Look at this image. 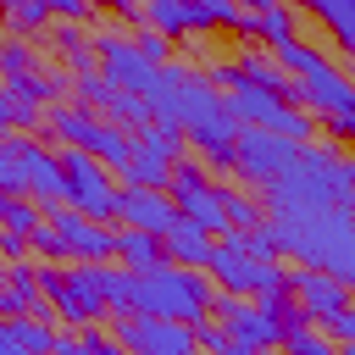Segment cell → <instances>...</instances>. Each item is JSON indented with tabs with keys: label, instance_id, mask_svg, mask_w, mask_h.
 I'll use <instances>...</instances> for the list:
<instances>
[{
	"label": "cell",
	"instance_id": "cell-31",
	"mask_svg": "<svg viewBox=\"0 0 355 355\" xmlns=\"http://www.w3.org/2000/svg\"><path fill=\"white\" fill-rule=\"evenodd\" d=\"M78 28H83V22H55V44H61L72 61L83 55V33H78Z\"/></svg>",
	"mask_w": 355,
	"mask_h": 355
},
{
	"label": "cell",
	"instance_id": "cell-30",
	"mask_svg": "<svg viewBox=\"0 0 355 355\" xmlns=\"http://www.w3.org/2000/svg\"><path fill=\"white\" fill-rule=\"evenodd\" d=\"M28 250H33V239H28V233H6V227H0V261H6V266H17Z\"/></svg>",
	"mask_w": 355,
	"mask_h": 355
},
{
	"label": "cell",
	"instance_id": "cell-11",
	"mask_svg": "<svg viewBox=\"0 0 355 355\" xmlns=\"http://www.w3.org/2000/svg\"><path fill=\"white\" fill-rule=\"evenodd\" d=\"M111 338L128 349V355H200L194 344V327L189 322H166V316H116L111 322Z\"/></svg>",
	"mask_w": 355,
	"mask_h": 355
},
{
	"label": "cell",
	"instance_id": "cell-19",
	"mask_svg": "<svg viewBox=\"0 0 355 355\" xmlns=\"http://www.w3.org/2000/svg\"><path fill=\"white\" fill-rule=\"evenodd\" d=\"M305 11H311V17H316V22L355 55V0H311Z\"/></svg>",
	"mask_w": 355,
	"mask_h": 355
},
{
	"label": "cell",
	"instance_id": "cell-33",
	"mask_svg": "<svg viewBox=\"0 0 355 355\" xmlns=\"http://www.w3.org/2000/svg\"><path fill=\"white\" fill-rule=\"evenodd\" d=\"M0 355H33V349H28V344L11 333V322H6V316H0Z\"/></svg>",
	"mask_w": 355,
	"mask_h": 355
},
{
	"label": "cell",
	"instance_id": "cell-17",
	"mask_svg": "<svg viewBox=\"0 0 355 355\" xmlns=\"http://www.w3.org/2000/svg\"><path fill=\"white\" fill-rule=\"evenodd\" d=\"M116 266H128V272H155V266H166V244H161L155 233L116 227Z\"/></svg>",
	"mask_w": 355,
	"mask_h": 355
},
{
	"label": "cell",
	"instance_id": "cell-13",
	"mask_svg": "<svg viewBox=\"0 0 355 355\" xmlns=\"http://www.w3.org/2000/svg\"><path fill=\"white\" fill-rule=\"evenodd\" d=\"M50 227L61 233L67 261H78V266H105V261H116V227L83 216V211H72V205L50 211Z\"/></svg>",
	"mask_w": 355,
	"mask_h": 355
},
{
	"label": "cell",
	"instance_id": "cell-14",
	"mask_svg": "<svg viewBox=\"0 0 355 355\" xmlns=\"http://www.w3.org/2000/svg\"><path fill=\"white\" fill-rule=\"evenodd\" d=\"M288 294L311 322H327V316L349 311V283L338 272H327V266H294L288 272Z\"/></svg>",
	"mask_w": 355,
	"mask_h": 355
},
{
	"label": "cell",
	"instance_id": "cell-41",
	"mask_svg": "<svg viewBox=\"0 0 355 355\" xmlns=\"http://www.w3.org/2000/svg\"><path fill=\"white\" fill-rule=\"evenodd\" d=\"M0 44H6V39H0Z\"/></svg>",
	"mask_w": 355,
	"mask_h": 355
},
{
	"label": "cell",
	"instance_id": "cell-37",
	"mask_svg": "<svg viewBox=\"0 0 355 355\" xmlns=\"http://www.w3.org/2000/svg\"><path fill=\"white\" fill-rule=\"evenodd\" d=\"M239 6H244V11H255V17H261V11H272V6H283V0H239Z\"/></svg>",
	"mask_w": 355,
	"mask_h": 355
},
{
	"label": "cell",
	"instance_id": "cell-22",
	"mask_svg": "<svg viewBox=\"0 0 355 355\" xmlns=\"http://www.w3.org/2000/svg\"><path fill=\"white\" fill-rule=\"evenodd\" d=\"M283 355H344V344H333V338L322 333V322H288Z\"/></svg>",
	"mask_w": 355,
	"mask_h": 355
},
{
	"label": "cell",
	"instance_id": "cell-18",
	"mask_svg": "<svg viewBox=\"0 0 355 355\" xmlns=\"http://www.w3.org/2000/svg\"><path fill=\"white\" fill-rule=\"evenodd\" d=\"M39 72H44V61H39L33 44H22V39H6V44H0V83H6V89L28 83V78H39Z\"/></svg>",
	"mask_w": 355,
	"mask_h": 355
},
{
	"label": "cell",
	"instance_id": "cell-26",
	"mask_svg": "<svg viewBox=\"0 0 355 355\" xmlns=\"http://www.w3.org/2000/svg\"><path fill=\"white\" fill-rule=\"evenodd\" d=\"M194 344H200V355H227V327L216 322V316H205V322H194Z\"/></svg>",
	"mask_w": 355,
	"mask_h": 355
},
{
	"label": "cell",
	"instance_id": "cell-24",
	"mask_svg": "<svg viewBox=\"0 0 355 355\" xmlns=\"http://www.w3.org/2000/svg\"><path fill=\"white\" fill-rule=\"evenodd\" d=\"M222 200H227V227H233V233L261 227V216H266V211H261V200H255V194H244V189H227V183H222Z\"/></svg>",
	"mask_w": 355,
	"mask_h": 355
},
{
	"label": "cell",
	"instance_id": "cell-39",
	"mask_svg": "<svg viewBox=\"0 0 355 355\" xmlns=\"http://www.w3.org/2000/svg\"><path fill=\"white\" fill-rule=\"evenodd\" d=\"M294 6H311V0H294Z\"/></svg>",
	"mask_w": 355,
	"mask_h": 355
},
{
	"label": "cell",
	"instance_id": "cell-25",
	"mask_svg": "<svg viewBox=\"0 0 355 355\" xmlns=\"http://www.w3.org/2000/svg\"><path fill=\"white\" fill-rule=\"evenodd\" d=\"M6 322H11V333H17L33 355H50V349H55V327H50L44 316H6Z\"/></svg>",
	"mask_w": 355,
	"mask_h": 355
},
{
	"label": "cell",
	"instance_id": "cell-10",
	"mask_svg": "<svg viewBox=\"0 0 355 355\" xmlns=\"http://www.w3.org/2000/svg\"><path fill=\"white\" fill-rule=\"evenodd\" d=\"M300 150H305V144H294V139H283V133H266V128H239L233 172H239V178H250V183H261V189H272V183H283V178L294 172Z\"/></svg>",
	"mask_w": 355,
	"mask_h": 355
},
{
	"label": "cell",
	"instance_id": "cell-4",
	"mask_svg": "<svg viewBox=\"0 0 355 355\" xmlns=\"http://www.w3.org/2000/svg\"><path fill=\"white\" fill-rule=\"evenodd\" d=\"M205 272H211V283H216V294H244V300H266V294H288V272H283L277 261H266V255H250V250L239 244V233H227V239H216V250H211V261H205Z\"/></svg>",
	"mask_w": 355,
	"mask_h": 355
},
{
	"label": "cell",
	"instance_id": "cell-12",
	"mask_svg": "<svg viewBox=\"0 0 355 355\" xmlns=\"http://www.w3.org/2000/svg\"><path fill=\"white\" fill-rule=\"evenodd\" d=\"M94 55H100V72H105L116 89H128V94H139V100L155 89V72H161V67H155L128 33H94Z\"/></svg>",
	"mask_w": 355,
	"mask_h": 355
},
{
	"label": "cell",
	"instance_id": "cell-21",
	"mask_svg": "<svg viewBox=\"0 0 355 355\" xmlns=\"http://www.w3.org/2000/svg\"><path fill=\"white\" fill-rule=\"evenodd\" d=\"M6 288H11V300H17V316H39V305H44V288H39V266H28V261L6 266Z\"/></svg>",
	"mask_w": 355,
	"mask_h": 355
},
{
	"label": "cell",
	"instance_id": "cell-28",
	"mask_svg": "<svg viewBox=\"0 0 355 355\" xmlns=\"http://www.w3.org/2000/svg\"><path fill=\"white\" fill-rule=\"evenodd\" d=\"M33 250H39L44 261H67V244H61V233L50 227V216H44V222L33 227Z\"/></svg>",
	"mask_w": 355,
	"mask_h": 355
},
{
	"label": "cell",
	"instance_id": "cell-38",
	"mask_svg": "<svg viewBox=\"0 0 355 355\" xmlns=\"http://www.w3.org/2000/svg\"><path fill=\"white\" fill-rule=\"evenodd\" d=\"M349 211H355V194H349Z\"/></svg>",
	"mask_w": 355,
	"mask_h": 355
},
{
	"label": "cell",
	"instance_id": "cell-29",
	"mask_svg": "<svg viewBox=\"0 0 355 355\" xmlns=\"http://www.w3.org/2000/svg\"><path fill=\"white\" fill-rule=\"evenodd\" d=\"M322 333H327L333 344H344V349H349V344H355V305H349V311H338V316H327V322H322Z\"/></svg>",
	"mask_w": 355,
	"mask_h": 355
},
{
	"label": "cell",
	"instance_id": "cell-8",
	"mask_svg": "<svg viewBox=\"0 0 355 355\" xmlns=\"http://www.w3.org/2000/svg\"><path fill=\"white\" fill-rule=\"evenodd\" d=\"M183 150H189V139L178 128L144 122V128H133V155H128V166L116 178L133 183V189H166L172 172H178V161H183Z\"/></svg>",
	"mask_w": 355,
	"mask_h": 355
},
{
	"label": "cell",
	"instance_id": "cell-6",
	"mask_svg": "<svg viewBox=\"0 0 355 355\" xmlns=\"http://www.w3.org/2000/svg\"><path fill=\"white\" fill-rule=\"evenodd\" d=\"M50 133H61L72 150H89V155L105 161L111 172H122L128 155H133V128H116V122H105V116L89 111V105H55V111H50Z\"/></svg>",
	"mask_w": 355,
	"mask_h": 355
},
{
	"label": "cell",
	"instance_id": "cell-15",
	"mask_svg": "<svg viewBox=\"0 0 355 355\" xmlns=\"http://www.w3.org/2000/svg\"><path fill=\"white\" fill-rule=\"evenodd\" d=\"M178 200L166 194V189H133V183H122V194H116V222L122 227H139V233H166V227H178Z\"/></svg>",
	"mask_w": 355,
	"mask_h": 355
},
{
	"label": "cell",
	"instance_id": "cell-3",
	"mask_svg": "<svg viewBox=\"0 0 355 355\" xmlns=\"http://www.w3.org/2000/svg\"><path fill=\"white\" fill-rule=\"evenodd\" d=\"M144 105H150V116H155V122L178 128L183 139H189L200 122H211V116H222V111H227L222 89H216L205 72H194V67H172V61L155 72V89L144 94Z\"/></svg>",
	"mask_w": 355,
	"mask_h": 355
},
{
	"label": "cell",
	"instance_id": "cell-20",
	"mask_svg": "<svg viewBox=\"0 0 355 355\" xmlns=\"http://www.w3.org/2000/svg\"><path fill=\"white\" fill-rule=\"evenodd\" d=\"M50 355H128V349L111 333H100V327H72V333H55Z\"/></svg>",
	"mask_w": 355,
	"mask_h": 355
},
{
	"label": "cell",
	"instance_id": "cell-23",
	"mask_svg": "<svg viewBox=\"0 0 355 355\" xmlns=\"http://www.w3.org/2000/svg\"><path fill=\"white\" fill-rule=\"evenodd\" d=\"M39 222H44L39 200H28V194H0V227H6V233H28V239H33Z\"/></svg>",
	"mask_w": 355,
	"mask_h": 355
},
{
	"label": "cell",
	"instance_id": "cell-40",
	"mask_svg": "<svg viewBox=\"0 0 355 355\" xmlns=\"http://www.w3.org/2000/svg\"><path fill=\"white\" fill-rule=\"evenodd\" d=\"M344 355H355V344H349V349H344Z\"/></svg>",
	"mask_w": 355,
	"mask_h": 355
},
{
	"label": "cell",
	"instance_id": "cell-35",
	"mask_svg": "<svg viewBox=\"0 0 355 355\" xmlns=\"http://www.w3.org/2000/svg\"><path fill=\"white\" fill-rule=\"evenodd\" d=\"M17 122V100H11V89L0 83V128H11Z\"/></svg>",
	"mask_w": 355,
	"mask_h": 355
},
{
	"label": "cell",
	"instance_id": "cell-16",
	"mask_svg": "<svg viewBox=\"0 0 355 355\" xmlns=\"http://www.w3.org/2000/svg\"><path fill=\"white\" fill-rule=\"evenodd\" d=\"M161 244H166V261H172V266H205L211 250H216V239H211L200 222H189V216H178V227H166Z\"/></svg>",
	"mask_w": 355,
	"mask_h": 355
},
{
	"label": "cell",
	"instance_id": "cell-27",
	"mask_svg": "<svg viewBox=\"0 0 355 355\" xmlns=\"http://www.w3.org/2000/svg\"><path fill=\"white\" fill-rule=\"evenodd\" d=\"M50 11V22H89L94 28V6L89 0H39Z\"/></svg>",
	"mask_w": 355,
	"mask_h": 355
},
{
	"label": "cell",
	"instance_id": "cell-2",
	"mask_svg": "<svg viewBox=\"0 0 355 355\" xmlns=\"http://www.w3.org/2000/svg\"><path fill=\"white\" fill-rule=\"evenodd\" d=\"M216 305V283L200 266H155V272H133V316H166V322H205Z\"/></svg>",
	"mask_w": 355,
	"mask_h": 355
},
{
	"label": "cell",
	"instance_id": "cell-34",
	"mask_svg": "<svg viewBox=\"0 0 355 355\" xmlns=\"http://www.w3.org/2000/svg\"><path fill=\"white\" fill-rule=\"evenodd\" d=\"M89 6H105V11H116L128 22H139V11H144V0H89Z\"/></svg>",
	"mask_w": 355,
	"mask_h": 355
},
{
	"label": "cell",
	"instance_id": "cell-32",
	"mask_svg": "<svg viewBox=\"0 0 355 355\" xmlns=\"http://www.w3.org/2000/svg\"><path fill=\"white\" fill-rule=\"evenodd\" d=\"M133 44H139V50H144L155 67H166V50H172V39H161V33H139Z\"/></svg>",
	"mask_w": 355,
	"mask_h": 355
},
{
	"label": "cell",
	"instance_id": "cell-1",
	"mask_svg": "<svg viewBox=\"0 0 355 355\" xmlns=\"http://www.w3.org/2000/svg\"><path fill=\"white\" fill-rule=\"evenodd\" d=\"M272 55H277V67H283L288 83H294L288 100H300V111H311V116L322 122V133L355 144V78H349L322 44H305V39H288V44H277Z\"/></svg>",
	"mask_w": 355,
	"mask_h": 355
},
{
	"label": "cell",
	"instance_id": "cell-7",
	"mask_svg": "<svg viewBox=\"0 0 355 355\" xmlns=\"http://www.w3.org/2000/svg\"><path fill=\"white\" fill-rule=\"evenodd\" d=\"M227 111L239 128H266V133H283L294 144L311 139V111H300L288 94L277 89H261V83H244V89H227Z\"/></svg>",
	"mask_w": 355,
	"mask_h": 355
},
{
	"label": "cell",
	"instance_id": "cell-9",
	"mask_svg": "<svg viewBox=\"0 0 355 355\" xmlns=\"http://www.w3.org/2000/svg\"><path fill=\"white\" fill-rule=\"evenodd\" d=\"M61 178H67V205L72 211H83V216H94V222H111L116 216V194H122V183L111 178V166L105 161H94L89 150H61Z\"/></svg>",
	"mask_w": 355,
	"mask_h": 355
},
{
	"label": "cell",
	"instance_id": "cell-36",
	"mask_svg": "<svg viewBox=\"0 0 355 355\" xmlns=\"http://www.w3.org/2000/svg\"><path fill=\"white\" fill-rule=\"evenodd\" d=\"M0 316H17V300H11V288H6V277H0Z\"/></svg>",
	"mask_w": 355,
	"mask_h": 355
},
{
	"label": "cell",
	"instance_id": "cell-5",
	"mask_svg": "<svg viewBox=\"0 0 355 355\" xmlns=\"http://www.w3.org/2000/svg\"><path fill=\"white\" fill-rule=\"evenodd\" d=\"M39 288L50 300V311L72 327H94L100 316H111V300H105V283H100V266H39Z\"/></svg>",
	"mask_w": 355,
	"mask_h": 355
}]
</instances>
